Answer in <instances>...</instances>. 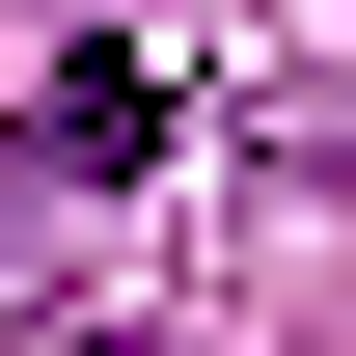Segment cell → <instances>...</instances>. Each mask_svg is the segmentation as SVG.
I'll return each mask as SVG.
<instances>
[{
	"mask_svg": "<svg viewBox=\"0 0 356 356\" xmlns=\"http://www.w3.org/2000/svg\"><path fill=\"white\" fill-rule=\"evenodd\" d=\"M165 165V55H55V110L0 137V220H28V192H137Z\"/></svg>",
	"mask_w": 356,
	"mask_h": 356,
	"instance_id": "1",
	"label": "cell"
}]
</instances>
